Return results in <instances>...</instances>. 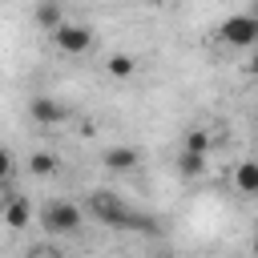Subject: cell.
Here are the masks:
<instances>
[{"mask_svg": "<svg viewBox=\"0 0 258 258\" xmlns=\"http://www.w3.org/2000/svg\"><path fill=\"white\" fill-rule=\"evenodd\" d=\"M234 189L246 194V198L258 194V165H254V161H238V169H234Z\"/></svg>", "mask_w": 258, "mask_h": 258, "instance_id": "cell-9", "label": "cell"}, {"mask_svg": "<svg viewBox=\"0 0 258 258\" xmlns=\"http://www.w3.org/2000/svg\"><path fill=\"white\" fill-rule=\"evenodd\" d=\"M52 40H56V48H60L64 56H85V52L93 48V28H89V24L60 20V24L52 28Z\"/></svg>", "mask_w": 258, "mask_h": 258, "instance_id": "cell-4", "label": "cell"}, {"mask_svg": "<svg viewBox=\"0 0 258 258\" xmlns=\"http://www.w3.org/2000/svg\"><path fill=\"white\" fill-rule=\"evenodd\" d=\"M89 214H93L101 226H109V230H141V234L157 230L149 214L129 210V206H125L113 189H97V194H89Z\"/></svg>", "mask_w": 258, "mask_h": 258, "instance_id": "cell-1", "label": "cell"}, {"mask_svg": "<svg viewBox=\"0 0 258 258\" xmlns=\"http://www.w3.org/2000/svg\"><path fill=\"white\" fill-rule=\"evenodd\" d=\"M105 73H109V77H117V81H129V77L137 73V60H133L129 52H113V56L105 60Z\"/></svg>", "mask_w": 258, "mask_h": 258, "instance_id": "cell-10", "label": "cell"}, {"mask_svg": "<svg viewBox=\"0 0 258 258\" xmlns=\"http://www.w3.org/2000/svg\"><path fill=\"white\" fill-rule=\"evenodd\" d=\"M177 169H181V177H202V173H206V153L181 149V157H177Z\"/></svg>", "mask_w": 258, "mask_h": 258, "instance_id": "cell-12", "label": "cell"}, {"mask_svg": "<svg viewBox=\"0 0 258 258\" xmlns=\"http://www.w3.org/2000/svg\"><path fill=\"white\" fill-rule=\"evenodd\" d=\"M185 149H194V153H210V133H206V129H189V133H185Z\"/></svg>", "mask_w": 258, "mask_h": 258, "instance_id": "cell-13", "label": "cell"}, {"mask_svg": "<svg viewBox=\"0 0 258 258\" xmlns=\"http://www.w3.org/2000/svg\"><path fill=\"white\" fill-rule=\"evenodd\" d=\"M40 226L48 230V234H77L81 226H85V214H81V206H73V202H48L44 210H40Z\"/></svg>", "mask_w": 258, "mask_h": 258, "instance_id": "cell-2", "label": "cell"}, {"mask_svg": "<svg viewBox=\"0 0 258 258\" xmlns=\"http://www.w3.org/2000/svg\"><path fill=\"white\" fill-rule=\"evenodd\" d=\"M28 173H32V177H48V173H56V153L36 149V153L28 157Z\"/></svg>", "mask_w": 258, "mask_h": 258, "instance_id": "cell-11", "label": "cell"}, {"mask_svg": "<svg viewBox=\"0 0 258 258\" xmlns=\"http://www.w3.org/2000/svg\"><path fill=\"white\" fill-rule=\"evenodd\" d=\"M137 161H141V149H133V145H113L101 153V165L109 173H129V169H137Z\"/></svg>", "mask_w": 258, "mask_h": 258, "instance_id": "cell-6", "label": "cell"}, {"mask_svg": "<svg viewBox=\"0 0 258 258\" xmlns=\"http://www.w3.org/2000/svg\"><path fill=\"white\" fill-rule=\"evenodd\" d=\"M4 226H8V230L32 226V202H28V198H12V202L4 206Z\"/></svg>", "mask_w": 258, "mask_h": 258, "instance_id": "cell-8", "label": "cell"}, {"mask_svg": "<svg viewBox=\"0 0 258 258\" xmlns=\"http://www.w3.org/2000/svg\"><path fill=\"white\" fill-rule=\"evenodd\" d=\"M218 36H222L226 44H234V48H250V44L258 40V16L234 12V16H226V20L218 24Z\"/></svg>", "mask_w": 258, "mask_h": 258, "instance_id": "cell-3", "label": "cell"}, {"mask_svg": "<svg viewBox=\"0 0 258 258\" xmlns=\"http://www.w3.org/2000/svg\"><path fill=\"white\" fill-rule=\"evenodd\" d=\"M149 4H153V8H165V4H169V0H149Z\"/></svg>", "mask_w": 258, "mask_h": 258, "instance_id": "cell-15", "label": "cell"}, {"mask_svg": "<svg viewBox=\"0 0 258 258\" xmlns=\"http://www.w3.org/2000/svg\"><path fill=\"white\" fill-rule=\"evenodd\" d=\"M0 194H4V181H0Z\"/></svg>", "mask_w": 258, "mask_h": 258, "instance_id": "cell-16", "label": "cell"}, {"mask_svg": "<svg viewBox=\"0 0 258 258\" xmlns=\"http://www.w3.org/2000/svg\"><path fill=\"white\" fill-rule=\"evenodd\" d=\"M8 177H12V153L0 149V181H8Z\"/></svg>", "mask_w": 258, "mask_h": 258, "instance_id": "cell-14", "label": "cell"}, {"mask_svg": "<svg viewBox=\"0 0 258 258\" xmlns=\"http://www.w3.org/2000/svg\"><path fill=\"white\" fill-rule=\"evenodd\" d=\"M60 20H64V4H60V0H36V4H32V24H36V28L52 32Z\"/></svg>", "mask_w": 258, "mask_h": 258, "instance_id": "cell-7", "label": "cell"}, {"mask_svg": "<svg viewBox=\"0 0 258 258\" xmlns=\"http://www.w3.org/2000/svg\"><path fill=\"white\" fill-rule=\"evenodd\" d=\"M28 117L36 125H64L69 121V105H60L56 97H32L28 101Z\"/></svg>", "mask_w": 258, "mask_h": 258, "instance_id": "cell-5", "label": "cell"}]
</instances>
